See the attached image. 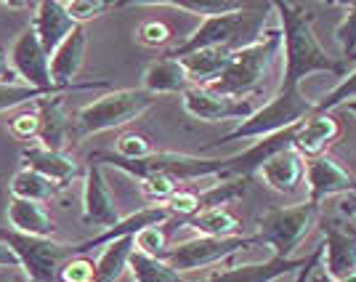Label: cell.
<instances>
[{"label": "cell", "instance_id": "obj_1", "mask_svg": "<svg viewBox=\"0 0 356 282\" xmlns=\"http://www.w3.org/2000/svg\"><path fill=\"white\" fill-rule=\"evenodd\" d=\"M274 8L282 22L284 77L280 86L300 88V80L316 72H332L343 77V61L332 59L314 32V16L303 3L274 0Z\"/></svg>", "mask_w": 356, "mask_h": 282}, {"label": "cell", "instance_id": "obj_2", "mask_svg": "<svg viewBox=\"0 0 356 282\" xmlns=\"http://www.w3.org/2000/svg\"><path fill=\"white\" fill-rule=\"evenodd\" d=\"M271 3H245L239 11L223 16H210L202 19V24L176 48H170L165 56L181 59L186 54L202 51V48H226V51H242L264 38Z\"/></svg>", "mask_w": 356, "mask_h": 282}, {"label": "cell", "instance_id": "obj_3", "mask_svg": "<svg viewBox=\"0 0 356 282\" xmlns=\"http://www.w3.org/2000/svg\"><path fill=\"white\" fill-rule=\"evenodd\" d=\"M90 163H109L138 181L149 176H168L173 181H197V178H226L229 157H200V155H181V152H152L144 160H122L115 152H93Z\"/></svg>", "mask_w": 356, "mask_h": 282}, {"label": "cell", "instance_id": "obj_4", "mask_svg": "<svg viewBox=\"0 0 356 282\" xmlns=\"http://www.w3.org/2000/svg\"><path fill=\"white\" fill-rule=\"evenodd\" d=\"M154 102H157V96L147 93L144 88H120L102 93L90 104L77 109L72 136L86 139V136L102 134V131L122 128V125L134 123L136 118H141Z\"/></svg>", "mask_w": 356, "mask_h": 282}, {"label": "cell", "instance_id": "obj_5", "mask_svg": "<svg viewBox=\"0 0 356 282\" xmlns=\"http://www.w3.org/2000/svg\"><path fill=\"white\" fill-rule=\"evenodd\" d=\"M316 112V104L309 102L300 88H284L280 86V91L268 99L264 107H258L248 120H242L234 131L218 139V144H226V141H250V139H268L274 134H282L287 128H293L298 123L314 115Z\"/></svg>", "mask_w": 356, "mask_h": 282}, {"label": "cell", "instance_id": "obj_6", "mask_svg": "<svg viewBox=\"0 0 356 282\" xmlns=\"http://www.w3.org/2000/svg\"><path fill=\"white\" fill-rule=\"evenodd\" d=\"M277 51H282V30H266L261 40H255L242 51H234L232 64L210 88L234 99H250V93H255L266 80Z\"/></svg>", "mask_w": 356, "mask_h": 282}, {"label": "cell", "instance_id": "obj_7", "mask_svg": "<svg viewBox=\"0 0 356 282\" xmlns=\"http://www.w3.org/2000/svg\"><path fill=\"white\" fill-rule=\"evenodd\" d=\"M316 219L319 205L309 200L287 208H274L258 219V235L252 237L258 245H268L274 258H293V251L306 240Z\"/></svg>", "mask_w": 356, "mask_h": 282}, {"label": "cell", "instance_id": "obj_8", "mask_svg": "<svg viewBox=\"0 0 356 282\" xmlns=\"http://www.w3.org/2000/svg\"><path fill=\"white\" fill-rule=\"evenodd\" d=\"M0 240L16 253L22 272L30 282H56L61 264L77 256L74 245L59 242L54 237H30L14 229H0Z\"/></svg>", "mask_w": 356, "mask_h": 282}, {"label": "cell", "instance_id": "obj_9", "mask_svg": "<svg viewBox=\"0 0 356 282\" xmlns=\"http://www.w3.org/2000/svg\"><path fill=\"white\" fill-rule=\"evenodd\" d=\"M250 245H258V242L255 237H245V235H237V237H200L197 235V237L168 248L163 258L181 274V272L216 267L226 258L237 256L239 251H248Z\"/></svg>", "mask_w": 356, "mask_h": 282}, {"label": "cell", "instance_id": "obj_10", "mask_svg": "<svg viewBox=\"0 0 356 282\" xmlns=\"http://www.w3.org/2000/svg\"><path fill=\"white\" fill-rule=\"evenodd\" d=\"M8 59H11V70L16 72L19 80H24V86L64 93V91L51 83V56L43 51V45H40L32 27H27V30H22L16 35Z\"/></svg>", "mask_w": 356, "mask_h": 282}, {"label": "cell", "instance_id": "obj_11", "mask_svg": "<svg viewBox=\"0 0 356 282\" xmlns=\"http://www.w3.org/2000/svg\"><path fill=\"white\" fill-rule=\"evenodd\" d=\"M184 109L205 123H226V120H248L255 112L250 99H234L218 93L210 86H189L184 91Z\"/></svg>", "mask_w": 356, "mask_h": 282}, {"label": "cell", "instance_id": "obj_12", "mask_svg": "<svg viewBox=\"0 0 356 282\" xmlns=\"http://www.w3.org/2000/svg\"><path fill=\"white\" fill-rule=\"evenodd\" d=\"M306 181H309V203L319 205L332 194H356V176L348 173L338 160L330 155H319L306 160Z\"/></svg>", "mask_w": 356, "mask_h": 282}, {"label": "cell", "instance_id": "obj_13", "mask_svg": "<svg viewBox=\"0 0 356 282\" xmlns=\"http://www.w3.org/2000/svg\"><path fill=\"white\" fill-rule=\"evenodd\" d=\"M83 221L88 226H102V232L120 221L118 203L102 173V165L90 160L86 171V187H83Z\"/></svg>", "mask_w": 356, "mask_h": 282}, {"label": "cell", "instance_id": "obj_14", "mask_svg": "<svg viewBox=\"0 0 356 282\" xmlns=\"http://www.w3.org/2000/svg\"><path fill=\"white\" fill-rule=\"evenodd\" d=\"M86 48H88V32L83 24H77L64 43L51 54V83L61 91H86L93 88V83H83V86H74V77L80 72L83 61H86Z\"/></svg>", "mask_w": 356, "mask_h": 282}, {"label": "cell", "instance_id": "obj_15", "mask_svg": "<svg viewBox=\"0 0 356 282\" xmlns=\"http://www.w3.org/2000/svg\"><path fill=\"white\" fill-rule=\"evenodd\" d=\"M322 269L332 282H343L356 274V237L351 229H341L335 221L322 224Z\"/></svg>", "mask_w": 356, "mask_h": 282}, {"label": "cell", "instance_id": "obj_16", "mask_svg": "<svg viewBox=\"0 0 356 282\" xmlns=\"http://www.w3.org/2000/svg\"><path fill=\"white\" fill-rule=\"evenodd\" d=\"M306 267V258H266L258 264H239V267L218 269L200 282H277L284 274H293Z\"/></svg>", "mask_w": 356, "mask_h": 282}, {"label": "cell", "instance_id": "obj_17", "mask_svg": "<svg viewBox=\"0 0 356 282\" xmlns=\"http://www.w3.org/2000/svg\"><path fill=\"white\" fill-rule=\"evenodd\" d=\"M341 136V123L332 118L330 112H314L303 123H298L296 131V141H293V149L303 160H312V157H319L325 155L327 147Z\"/></svg>", "mask_w": 356, "mask_h": 282}, {"label": "cell", "instance_id": "obj_18", "mask_svg": "<svg viewBox=\"0 0 356 282\" xmlns=\"http://www.w3.org/2000/svg\"><path fill=\"white\" fill-rule=\"evenodd\" d=\"M168 219H170V210L165 208V205L141 208V210H136V213H131L128 219H120L115 226L104 229L102 235L77 242V245H74V253H88V251H93V248H106V245L115 242V240L134 237V235H138L141 229H147V226H160V224H165Z\"/></svg>", "mask_w": 356, "mask_h": 282}, {"label": "cell", "instance_id": "obj_19", "mask_svg": "<svg viewBox=\"0 0 356 282\" xmlns=\"http://www.w3.org/2000/svg\"><path fill=\"white\" fill-rule=\"evenodd\" d=\"M30 27L35 30V35H38L43 51L51 56L77 24H74L72 19H70V14H67L64 0H40V3L35 6V19H32Z\"/></svg>", "mask_w": 356, "mask_h": 282}, {"label": "cell", "instance_id": "obj_20", "mask_svg": "<svg viewBox=\"0 0 356 282\" xmlns=\"http://www.w3.org/2000/svg\"><path fill=\"white\" fill-rule=\"evenodd\" d=\"M22 163H24V168H30L35 173L45 176L48 181H54L59 189L70 187V181L80 171L70 155L56 152V149H48L43 144H30V147L22 149Z\"/></svg>", "mask_w": 356, "mask_h": 282}, {"label": "cell", "instance_id": "obj_21", "mask_svg": "<svg viewBox=\"0 0 356 282\" xmlns=\"http://www.w3.org/2000/svg\"><path fill=\"white\" fill-rule=\"evenodd\" d=\"M35 112L40 120V144L48 149H56L61 152V147L67 144V139L72 136V123L64 115V102L59 96H43L35 102Z\"/></svg>", "mask_w": 356, "mask_h": 282}, {"label": "cell", "instance_id": "obj_22", "mask_svg": "<svg viewBox=\"0 0 356 282\" xmlns=\"http://www.w3.org/2000/svg\"><path fill=\"white\" fill-rule=\"evenodd\" d=\"M258 173L264 176V181L274 192L290 194L300 184V178L306 176V163H303V157L298 155L296 149L290 147L277 152L274 157H268L266 163L261 165Z\"/></svg>", "mask_w": 356, "mask_h": 282}, {"label": "cell", "instance_id": "obj_23", "mask_svg": "<svg viewBox=\"0 0 356 282\" xmlns=\"http://www.w3.org/2000/svg\"><path fill=\"white\" fill-rule=\"evenodd\" d=\"M232 56H234V51H226V48H202V51L181 56L178 61L184 64V70L189 75V83L213 86L232 64Z\"/></svg>", "mask_w": 356, "mask_h": 282}, {"label": "cell", "instance_id": "obj_24", "mask_svg": "<svg viewBox=\"0 0 356 282\" xmlns=\"http://www.w3.org/2000/svg\"><path fill=\"white\" fill-rule=\"evenodd\" d=\"M189 88V75L184 70V64L170 56H160L144 70V91L152 96L160 93H184Z\"/></svg>", "mask_w": 356, "mask_h": 282}, {"label": "cell", "instance_id": "obj_25", "mask_svg": "<svg viewBox=\"0 0 356 282\" xmlns=\"http://www.w3.org/2000/svg\"><path fill=\"white\" fill-rule=\"evenodd\" d=\"M8 224L14 232H22V235H30V237H54V221L51 216L45 213V208L40 203H30V200H16L11 197L8 203Z\"/></svg>", "mask_w": 356, "mask_h": 282}, {"label": "cell", "instance_id": "obj_26", "mask_svg": "<svg viewBox=\"0 0 356 282\" xmlns=\"http://www.w3.org/2000/svg\"><path fill=\"white\" fill-rule=\"evenodd\" d=\"M186 226H192L200 237H237L239 219L229 208H210L194 213L186 219Z\"/></svg>", "mask_w": 356, "mask_h": 282}, {"label": "cell", "instance_id": "obj_27", "mask_svg": "<svg viewBox=\"0 0 356 282\" xmlns=\"http://www.w3.org/2000/svg\"><path fill=\"white\" fill-rule=\"evenodd\" d=\"M134 253V237H122L109 242L99 261H96V277L93 282H118L128 272V258Z\"/></svg>", "mask_w": 356, "mask_h": 282}, {"label": "cell", "instance_id": "obj_28", "mask_svg": "<svg viewBox=\"0 0 356 282\" xmlns=\"http://www.w3.org/2000/svg\"><path fill=\"white\" fill-rule=\"evenodd\" d=\"M128 272H131L134 282H186L181 280V274L165 258L147 256V253H138V251L131 253Z\"/></svg>", "mask_w": 356, "mask_h": 282}, {"label": "cell", "instance_id": "obj_29", "mask_svg": "<svg viewBox=\"0 0 356 282\" xmlns=\"http://www.w3.org/2000/svg\"><path fill=\"white\" fill-rule=\"evenodd\" d=\"M8 189H11V197H16V200H30V203H40L43 205L45 200H51L56 194L59 187L54 181H48L45 176H40V173L30 171V168H22V171L14 173Z\"/></svg>", "mask_w": 356, "mask_h": 282}, {"label": "cell", "instance_id": "obj_30", "mask_svg": "<svg viewBox=\"0 0 356 282\" xmlns=\"http://www.w3.org/2000/svg\"><path fill=\"white\" fill-rule=\"evenodd\" d=\"M141 6H170V8H181L186 14L210 19V16L234 14L245 3L242 0H141Z\"/></svg>", "mask_w": 356, "mask_h": 282}, {"label": "cell", "instance_id": "obj_31", "mask_svg": "<svg viewBox=\"0 0 356 282\" xmlns=\"http://www.w3.org/2000/svg\"><path fill=\"white\" fill-rule=\"evenodd\" d=\"M43 96H59V91H40L30 86H19V83H0V112H8L22 104H35Z\"/></svg>", "mask_w": 356, "mask_h": 282}, {"label": "cell", "instance_id": "obj_32", "mask_svg": "<svg viewBox=\"0 0 356 282\" xmlns=\"http://www.w3.org/2000/svg\"><path fill=\"white\" fill-rule=\"evenodd\" d=\"M343 19L341 24H338V30H335V40L341 45V54H343V61H354V54H356V0L354 3H346L343 6Z\"/></svg>", "mask_w": 356, "mask_h": 282}, {"label": "cell", "instance_id": "obj_33", "mask_svg": "<svg viewBox=\"0 0 356 282\" xmlns=\"http://www.w3.org/2000/svg\"><path fill=\"white\" fill-rule=\"evenodd\" d=\"M93 277H96V261L86 253H77L61 264L56 282H93Z\"/></svg>", "mask_w": 356, "mask_h": 282}, {"label": "cell", "instance_id": "obj_34", "mask_svg": "<svg viewBox=\"0 0 356 282\" xmlns=\"http://www.w3.org/2000/svg\"><path fill=\"white\" fill-rule=\"evenodd\" d=\"M354 99H356V70L351 75H343L341 83L332 91H327L322 102H316V109L319 112H332V109L343 107L346 102H354Z\"/></svg>", "mask_w": 356, "mask_h": 282}, {"label": "cell", "instance_id": "obj_35", "mask_svg": "<svg viewBox=\"0 0 356 282\" xmlns=\"http://www.w3.org/2000/svg\"><path fill=\"white\" fill-rule=\"evenodd\" d=\"M64 8H67V14H70L74 24H83L88 19L104 16L106 11L118 8V3H109V0H67Z\"/></svg>", "mask_w": 356, "mask_h": 282}, {"label": "cell", "instance_id": "obj_36", "mask_svg": "<svg viewBox=\"0 0 356 282\" xmlns=\"http://www.w3.org/2000/svg\"><path fill=\"white\" fill-rule=\"evenodd\" d=\"M134 251L163 258L165 251H168V237H165V232L160 226H147L138 235H134Z\"/></svg>", "mask_w": 356, "mask_h": 282}, {"label": "cell", "instance_id": "obj_37", "mask_svg": "<svg viewBox=\"0 0 356 282\" xmlns=\"http://www.w3.org/2000/svg\"><path fill=\"white\" fill-rule=\"evenodd\" d=\"M115 155L122 160H144L152 155V141L144 134H122L118 139Z\"/></svg>", "mask_w": 356, "mask_h": 282}, {"label": "cell", "instance_id": "obj_38", "mask_svg": "<svg viewBox=\"0 0 356 282\" xmlns=\"http://www.w3.org/2000/svg\"><path fill=\"white\" fill-rule=\"evenodd\" d=\"M178 189H181L178 181H173V178H168V176L141 178V194H144L147 200H152V203H168Z\"/></svg>", "mask_w": 356, "mask_h": 282}, {"label": "cell", "instance_id": "obj_39", "mask_svg": "<svg viewBox=\"0 0 356 282\" xmlns=\"http://www.w3.org/2000/svg\"><path fill=\"white\" fill-rule=\"evenodd\" d=\"M165 208L170 210V216H186V219H192L194 213H200V197H197V192L178 189V192L165 203Z\"/></svg>", "mask_w": 356, "mask_h": 282}, {"label": "cell", "instance_id": "obj_40", "mask_svg": "<svg viewBox=\"0 0 356 282\" xmlns=\"http://www.w3.org/2000/svg\"><path fill=\"white\" fill-rule=\"evenodd\" d=\"M138 40L144 45H149V48H157V45H165L170 40V30H168V24H163V22L149 19V22H144L138 27Z\"/></svg>", "mask_w": 356, "mask_h": 282}, {"label": "cell", "instance_id": "obj_41", "mask_svg": "<svg viewBox=\"0 0 356 282\" xmlns=\"http://www.w3.org/2000/svg\"><path fill=\"white\" fill-rule=\"evenodd\" d=\"M11 134L16 139H35V136L40 134V120H38V112H22V115H16L11 120Z\"/></svg>", "mask_w": 356, "mask_h": 282}, {"label": "cell", "instance_id": "obj_42", "mask_svg": "<svg viewBox=\"0 0 356 282\" xmlns=\"http://www.w3.org/2000/svg\"><path fill=\"white\" fill-rule=\"evenodd\" d=\"M0 269H22L19 264V258H16V253L0 240Z\"/></svg>", "mask_w": 356, "mask_h": 282}, {"label": "cell", "instance_id": "obj_43", "mask_svg": "<svg viewBox=\"0 0 356 282\" xmlns=\"http://www.w3.org/2000/svg\"><path fill=\"white\" fill-rule=\"evenodd\" d=\"M16 80H19V77H16V72L11 70L6 51L0 48V83H16Z\"/></svg>", "mask_w": 356, "mask_h": 282}, {"label": "cell", "instance_id": "obj_44", "mask_svg": "<svg viewBox=\"0 0 356 282\" xmlns=\"http://www.w3.org/2000/svg\"><path fill=\"white\" fill-rule=\"evenodd\" d=\"M343 216H348V219H356V194H346L341 200V205H338Z\"/></svg>", "mask_w": 356, "mask_h": 282}, {"label": "cell", "instance_id": "obj_45", "mask_svg": "<svg viewBox=\"0 0 356 282\" xmlns=\"http://www.w3.org/2000/svg\"><path fill=\"white\" fill-rule=\"evenodd\" d=\"M309 282H332V280L327 277V274H325V269H322V264H319V267L314 269V274H312V280H309Z\"/></svg>", "mask_w": 356, "mask_h": 282}, {"label": "cell", "instance_id": "obj_46", "mask_svg": "<svg viewBox=\"0 0 356 282\" xmlns=\"http://www.w3.org/2000/svg\"><path fill=\"white\" fill-rule=\"evenodd\" d=\"M338 109H346V112H351V115H356V99H354V102H346V104L338 107Z\"/></svg>", "mask_w": 356, "mask_h": 282}, {"label": "cell", "instance_id": "obj_47", "mask_svg": "<svg viewBox=\"0 0 356 282\" xmlns=\"http://www.w3.org/2000/svg\"><path fill=\"white\" fill-rule=\"evenodd\" d=\"M14 282H30V280H14Z\"/></svg>", "mask_w": 356, "mask_h": 282}, {"label": "cell", "instance_id": "obj_48", "mask_svg": "<svg viewBox=\"0 0 356 282\" xmlns=\"http://www.w3.org/2000/svg\"><path fill=\"white\" fill-rule=\"evenodd\" d=\"M351 232H354V237H356V229H351Z\"/></svg>", "mask_w": 356, "mask_h": 282}, {"label": "cell", "instance_id": "obj_49", "mask_svg": "<svg viewBox=\"0 0 356 282\" xmlns=\"http://www.w3.org/2000/svg\"><path fill=\"white\" fill-rule=\"evenodd\" d=\"M354 59H356V54H354Z\"/></svg>", "mask_w": 356, "mask_h": 282}]
</instances>
